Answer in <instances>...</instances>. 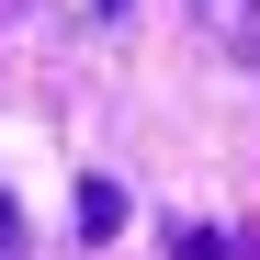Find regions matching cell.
I'll return each instance as SVG.
<instances>
[{"label":"cell","instance_id":"obj_1","mask_svg":"<svg viewBox=\"0 0 260 260\" xmlns=\"http://www.w3.org/2000/svg\"><path fill=\"white\" fill-rule=\"evenodd\" d=\"M192 23H204V34H226L238 57H260V0H192Z\"/></svg>","mask_w":260,"mask_h":260},{"label":"cell","instance_id":"obj_2","mask_svg":"<svg viewBox=\"0 0 260 260\" xmlns=\"http://www.w3.org/2000/svg\"><path fill=\"white\" fill-rule=\"evenodd\" d=\"M79 226H91V238H102V249H113V238H124V192H113V181H102V170H91V181H79Z\"/></svg>","mask_w":260,"mask_h":260},{"label":"cell","instance_id":"obj_3","mask_svg":"<svg viewBox=\"0 0 260 260\" xmlns=\"http://www.w3.org/2000/svg\"><path fill=\"white\" fill-rule=\"evenodd\" d=\"M170 249H181V260H249V238H226V226H181Z\"/></svg>","mask_w":260,"mask_h":260},{"label":"cell","instance_id":"obj_4","mask_svg":"<svg viewBox=\"0 0 260 260\" xmlns=\"http://www.w3.org/2000/svg\"><path fill=\"white\" fill-rule=\"evenodd\" d=\"M0 260H23V204L0 192Z\"/></svg>","mask_w":260,"mask_h":260},{"label":"cell","instance_id":"obj_5","mask_svg":"<svg viewBox=\"0 0 260 260\" xmlns=\"http://www.w3.org/2000/svg\"><path fill=\"white\" fill-rule=\"evenodd\" d=\"M91 12H124V0H91Z\"/></svg>","mask_w":260,"mask_h":260}]
</instances>
